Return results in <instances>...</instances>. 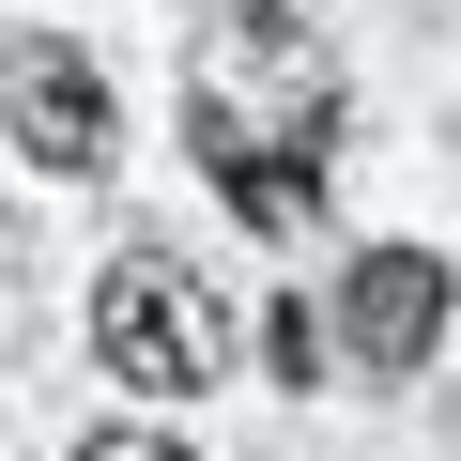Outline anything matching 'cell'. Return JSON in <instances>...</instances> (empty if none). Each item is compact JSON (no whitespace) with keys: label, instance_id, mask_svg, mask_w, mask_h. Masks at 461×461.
<instances>
[{"label":"cell","instance_id":"1","mask_svg":"<svg viewBox=\"0 0 461 461\" xmlns=\"http://www.w3.org/2000/svg\"><path fill=\"white\" fill-rule=\"evenodd\" d=\"M215 293H185L169 262H108V293H93V354H108V384H139V400H169V384H215Z\"/></svg>","mask_w":461,"mask_h":461},{"label":"cell","instance_id":"2","mask_svg":"<svg viewBox=\"0 0 461 461\" xmlns=\"http://www.w3.org/2000/svg\"><path fill=\"white\" fill-rule=\"evenodd\" d=\"M16 154L62 169V185H93V169H108V77L62 62V47H32V62H16Z\"/></svg>","mask_w":461,"mask_h":461},{"label":"cell","instance_id":"3","mask_svg":"<svg viewBox=\"0 0 461 461\" xmlns=\"http://www.w3.org/2000/svg\"><path fill=\"white\" fill-rule=\"evenodd\" d=\"M339 323H354L369 369H415V354L446 339V262H430V247H369L354 293H339Z\"/></svg>","mask_w":461,"mask_h":461},{"label":"cell","instance_id":"4","mask_svg":"<svg viewBox=\"0 0 461 461\" xmlns=\"http://www.w3.org/2000/svg\"><path fill=\"white\" fill-rule=\"evenodd\" d=\"M185 139H200V169L230 185V215H247V230H293V215L323 200V169H293V154H262V123L230 108V93H185Z\"/></svg>","mask_w":461,"mask_h":461},{"label":"cell","instance_id":"5","mask_svg":"<svg viewBox=\"0 0 461 461\" xmlns=\"http://www.w3.org/2000/svg\"><path fill=\"white\" fill-rule=\"evenodd\" d=\"M77 461H185V446H169V430H93Z\"/></svg>","mask_w":461,"mask_h":461}]
</instances>
